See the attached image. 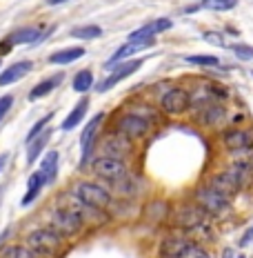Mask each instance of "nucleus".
Segmentation results:
<instances>
[{
	"label": "nucleus",
	"mask_w": 253,
	"mask_h": 258,
	"mask_svg": "<svg viewBox=\"0 0 253 258\" xmlns=\"http://www.w3.org/2000/svg\"><path fill=\"white\" fill-rule=\"evenodd\" d=\"M105 120V114H100L98 116H94L91 120L87 122V127L82 129V134H80V145H82V158H87L89 152H91V145H94L98 138H96V134H98V127H100V122Z\"/></svg>",
	"instance_id": "obj_13"
},
{
	"label": "nucleus",
	"mask_w": 253,
	"mask_h": 258,
	"mask_svg": "<svg viewBox=\"0 0 253 258\" xmlns=\"http://www.w3.org/2000/svg\"><path fill=\"white\" fill-rule=\"evenodd\" d=\"M62 80H64V74H53L51 78L40 80V83L29 91V100H40V98H45V96H49L58 85H62Z\"/></svg>",
	"instance_id": "obj_17"
},
{
	"label": "nucleus",
	"mask_w": 253,
	"mask_h": 258,
	"mask_svg": "<svg viewBox=\"0 0 253 258\" xmlns=\"http://www.w3.org/2000/svg\"><path fill=\"white\" fill-rule=\"evenodd\" d=\"M40 40V29L38 27H23V29L14 31L7 38L9 45H31V42Z\"/></svg>",
	"instance_id": "obj_21"
},
{
	"label": "nucleus",
	"mask_w": 253,
	"mask_h": 258,
	"mask_svg": "<svg viewBox=\"0 0 253 258\" xmlns=\"http://www.w3.org/2000/svg\"><path fill=\"white\" fill-rule=\"evenodd\" d=\"M174 27V23H171L169 18H158L153 20V23H147L144 27H140V29H136L131 36H129V40H144V38H153V36L162 34V31L171 29Z\"/></svg>",
	"instance_id": "obj_12"
},
{
	"label": "nucleus",
	"mask_w": 253,
	"mask_h": 258,
	"mask_svg": "<svg viewBox=\"0 0 253 258\" xmlns=\"http://www.w3.org/2000/svg\"><path fill=\"white\" fill-rule=\"evenodd\" d=\"M176 258H211V254L196 243H185L182 249L176 254Z\"/></svg>",
	"instance_id": "obj_27"
},
{
	"label": "nucleus",
	"mask_w": 253,
	"mask_h": 258,
	"mask_svg": "<svg viewBox=\"0 0 253 258\" xmlns=\"http://www.w3.org/2000/svg\"><path fill=\"white\" fill-rule=\"evenodd\" d=\"M69 3V0H47V5H51V7H56V5H64Z\"/></svg>",
	"instance_id": "obj_37"
},
{
	"label": "nucleus",
	"mask_w": 253,
	"mask_h": 258,
	"mask_svg": "<svg viewBox=\"0 0 253 258\" xmlns=\"http://www.w3.org/2000/svg\"><path fill=\"white\" fill-rule=\"evenodd\" d=\"M224 145L231 152H246L253 147V132L251 129H229L224 134Z\"/></svg>",
	"instance_id": "obj_10"
},
{
	"label": "nucleus",
	"mask_w": 253,
	"mask_h": 258,
	"mask_svg": "<svg viewBox=\"0 0 253 258\" xmlns=\"http://www.w3.org/2000/svg\"><path fill=\"white\" fill-rule=\"evenodd\" d=\"M149 132V120L147 118H142L140 114H125L118 120V134L120 136H125L127 141H140V138H144Z\"/></svg>",
	"instance_id": "obj_5"
},
{
	"label": "nucleus",
	"mask_w": 253,
	"mask_h": 258,
	"mask_svg": "<svg viewBox=\"0 0 253 258\" xmlns=\"http://www.w3.org/2000/svg\"><path fill=\"white\" fill-rule=\"evenodd\" d=\"M185 60L191 64H200V67H220V58L215 56H187Z\"/></svg>",
	"instance_id": "obj_31"
},
{
	"label": "nucleus",
	"mask_w": 253,
	"mask_h": 258,
	"mask_svg": "<svg viewBox=\"0 0 253 258\" xmlns=\"http://www.w3.org/2000/svg\"><path fill=\"white\" fill-rule=\"evenodd\" d=\"M87 109H89V98H80L76 107L71 109V114H69L67 118L62 120V132H71L73 127H78L80 125V120H82L85 116H87Z\"/></svg>",
	"instance_id": "obj_18"
},
{
	"label": "nucleus",
	"mask_w": 253,
	"mask_h": 258,
	"mask_svg": "<svg viewBox=\"0 0 253 258\" xmlns=\"http://www.w3.org/2000/svg\"><path fill=\"white\" fill-rule=\"evenodd\" d=\"M155 45V40L153 38H144V40H127L125 45L118 49L114 56H111V60H107L105 67L107 69H114L118 62H125V58H131L133 53H138V51H144V49H149V47H153Z\"/></svg>",
	"instance_id": "obj_9"
},
{
	"label": "nucleus",
	"mask_w": 253,
	"mask_h": 258,
	"mask_svg": "<svg viewBox=\"0 0 253 258\" xmlns=\"http://www.w3.org/2000/svg\"><path fill=\"white\" fill-rule=\"evenodd\" d=\"M47 182H45V178H42V174L40 171H34V174L29 176V180H27V194L23 196V207H27V205H31V203L36 201V198L40 196V191H42V187H45Z\"/></svg>",
	"instance_id": "obj_19"
},
{
	"label": "nucleus",
	"mask_w": 253,
	"mask_h": 258,
	"mask_svg": "<svg viewBox=\"0 0 253 258\" xmlns=\"http://www.w3.org/2000/svg\"><path fill=\"white\" fill-rule=\"evenodd\" d=\"M238 258H244V256H242V254H240V256H238Z\"/></svg>",
	"instance_id": "obj_38"
},
{
	"label": "nucleus",
	"mask_w": 253,
	"mask_h": 258,
	"mask_svg": "<svg viewBox=\"0 0 253 258\" xmlns=\"http://www.w3.org/2000/svg\"><path fill=\"white\" fill-rule=\"evenodd\" d=\"M31 69H34V62L31 60H18V62L9 64L5 72H0V87H7V85H14V83H18V80H23Z\"/></svg>",
	"instance_id": "obj_11"
},
{
	"label": "nucleus",
	"mask_w": 253,
	"mask_h": 258,
	"mask_svg": "<svg viewBox=\"0 0 253 258\" xmlns=\"http://www.w3.org/2000/svg\"><path fill=\"white\" fill-rule=\"evenodd\" d=\"M51 118H53V111H49V114H47L45 118H40V120H38V122H36V125H34V127H31V129H29V134H27V141H25V143L34 141V138H36V136H38V134H42V132H45V129H47V127H49Z\"/></svg>",
	"instance_id": "obj_30"
},
{
	"label": "nucleus",
	"mask_w": 253,
	"mask_h": 258,
	"mask_svg": "<svg viewBox=\"0 0 253 258\" xmlns=\"http://www.w3.org/2000/svg\"><path fill=\"white\" fill-rule=\"evenodd\" d=\"M7 160H9V154H0V171L7 167Z\"/></svg>",
	"instance_id": "obj_36"
},
{
	"label": "nucleus",
	"mask_w": 253,
	"mask_h": 258,
	"mask_svg": "<svg viewBox=\"0 0 253 258\" xmlns=\"http://www.w3.org/2000/svg\"><path fill=\"white\" fill-rule=\"evenodd\" d=\"M58 152H47L45 154V158H42V163H40V174H42V178H45L47 185H51L53 180H56V176H58Z\"/></svg>",
	"instance_id": "obj_20"
},
{
	"label": "nucleus",
	"mask_w": 253,
	"mask_h": 258,
	"mask_svg": "<svg viewBox=\"0 0 253 258\" xmlns=\"http://www.w3.org/2000/svg\"><path fill=\"white\" fill-rule=\"evenodd\" d=\"M69 34H71V38L94 40V38H98V36L102 34V29H100L98 25H80V27H73Z\"/></svg>",
	"instance_id": "obj_24"
},
{
	"label": "nucleus",
	"mask_w": 253,
	"mask_h": 258,
	"mask_svg": "<svg viewBox=\"0 0 253 258\" xmlns=\"http://www.w3.org/2000/svg\"><path fill=\"white\" fill-rule=\"evenodd\" d=\"M94 171L100 176V178H109V180H116V178H122L125 176V160L120 158H109V156H100V158L94 160Z\"/></svg>",
	"instance_id": "obj_8"
},
{
	"label": "nucleus",
	"mask_w": 253,
	"mask_h": 258,
	"mask_svg": "<svg viewBox=\"0 0 253 258\" xmlns=\"http://www.w3.org/2000/svg\"><path fill=\"white\" fill-rule=\"evenodd\" d=\"M189 91L182 89V87H171L169 91H164L162 100H160V105H162V111L164 114H171V116H180L187 111V107H189Z\"/></svg>",
	"instance_id": "obj_7"
},
{
	"label": "nucleus",
	"mask_w": 253,
	"mask_h": 258,
	"mask_svg": "<svg viewBox=\"0 0 253 258\" xmlns=\"http://www.w3.org/2000/svg\"><path fill=\"white\" fill-rule=\"evenodd\" d=\"M129 154V141L125 136L118 134L116 138H109V141L102 143V156H109V158H125Z\"/></svg>",
	"instance_id": "obj_15"
},
{
	"label": "nucleus",
	"mask_w": 253,
	"mask_h": 258,
	"mask_svg": "<svg viewBox=\"0 0 253 258\" xmlns=\"http://www.w3.org/2000/svg\"><path fill=\"white\" fill-rule=\"evenodd\" d=\"M82 56H85V47H69V49L53 51L49 56V62L51 64H71Z\"/></svg>",
	"instance_id": "obj_22"
},
{
	"label": "nucleus",
	"mask_w": 253,
	"mask_h": 258,
	"mask_svg": "<svg viewBox=\"0 0 253 258\" xmlns=\"http://www.w3.org/2000/svg\"><path fill=\"white\" fill-rule=\"evenodd\" d=\"M142 58H138V60H127V62H118L114 69H111V74L107 78H102L98 85H96V91L98 94H105V91H109L111 87H116L118 83H122L125 78H129L131 74H136L140 67H142Z\"/></svg>",
	"instance_id": "obj_4"
},
{
	"label": "nucleus",
	"mask_w": 253,
	"mask_h": 258,
	"mask_svg": "<svg viewBox=\"0 0 253 258\" xmlns=\"http://www.w3.org/2000/svg\"><path fill=\"white\" fill-rule=\"evenodd\" d=\"M49 225L60 236H73L82 229V216H78L69 207H58L49 214Z\"/></svg>",
	"instance_id": "obj_2"
},
{
	"label": "nucleus",
	"mask_w": 253,
	"mask_h": 258,
	"mask_svg": "<svg viewBox=\"0 0 253 258\" xmlns=\"http://www.w3.org/2000/svg\"><path fill=\"white\" fill-rule=\"evenodd\" d=\"M51 134H53V129H51V127H47L45 132L38 134V136L34 138V141L27 143V145H29V147H27V163H29V165H34V163H36V158H38V156L45 152V147H47V143H49Z\"/></svg>",
	"instance_id": "obj_16"
},
{
	"label": "nucleus",
	"mask_w": 253,
	"mask_h": 258,
	"mask_svg": "<svg viewBox=\"0 0 253 258\" xmlns=\"http://www.w3.org/2000/svg\"><path fill=\"white\" fill-rule=\"evenodd\" d=\"M238 5V0H202L204 9H211V12H229Z\"/></svg>",
	"instance_id": "obj_29"
},
{
	"label": "nucleus",
	"mask_w": 253,
	"mask_h": 258,
	"mask_svg": "<svg viewBox=\"0 0 253 258\" xmlns=\"http://www.w3.org/2000/svg\"><path fill=\"white\" fill-rule=\"evenodd\" d=\"M196 201L198 205H200V209L204 214H222L229 209V198L220 196L218 191H213L211 187H200V189L196 191Z\"/></svg>",
	"instance_id": "obj_6"
},
{
	"label": "nucleus",
	"mask_w": 253,
	"mask_h": 258,
	"mask_svg": "<svg viewBox=\"0 0 253 258\" xmlns=\"http://www.w3.org/2000/svg\"><path fill=\"white\" fill-rule=\"evenodd\" d=\"M73 194H76V198L80 203H85V205H89L94 209H105L111 203L109 191H107L105 187L96 185V182H89V180L76 182V185H73Z\"/></svg>",
	"instance_id": "obj_1"
},
{
	"label": "nucleus",
	"mask_w": 253,
	"mask_h": 258,
	"mask_svg": "<svg viewBox=\"0 0 253 258\" xmlns=\"http://www.w3.org/2000/svg\"><path fill=\"white\" fill-rule=\"evenodd\" d=\"M202 218H204V212H202V209H198V207H187V209H182V212L178 214V225H182V227L191 229V227H196V225H200Z\"/></svg>",
	"instance_id": "obj_23"
},
{
	"label": "nucleus",
	"mask_w": 253,
	"mask_h": 258,
	"mask_svg": "<svg viewBox=\"0 0 253 258\" xmlns=\"http://www.w3.org/2000/svg\"><path fill=\"white\" fill-rule=\"evenodd\" d=\"M209 187H211L213 191H218L220 196H224V198H231V196H235L240 189V185L235 182L231 176L224 171V174H215L211 180H209Z\"/></svg>",
	"instance_id": "obj_14"
},
{
	"label": "nucleus",
	"mask_w": 253,
	"mask_h": 258,
	"mask_svg": "<svg viewBox=\"0 0 253 258\" xmlns=\"http://www.w3.org/2000/svg\"><path fill=\"white\" fill-rule=\"evenodd\" d=\"M251 240H253V227H251V229H249V232H246V234H244V238H242V240H240V245H242V247H244V245H249V243H251Z\"/></svg>",
	"instance_id": "obj_35"
},
{
	"label": "nucleus",
	"mask_w": 253,
	"mask_h": 258,
	"mask_svg": "<svg viewBox=\"0 0 253 258\" xmlns=\"http://www.w3.org/2000/svg\"><path fill=\"white\" fill-rule=\"evenodd\" d=\"M204 40L211 42V45H215V47H224L222 34H215V31H207V34H204Z\"/></svg>",
	"instance_id": "obj_34"
},
{
	"label": "nucleus",
	"mask_w": 253,
	"mask_h": 258,
	"mask_svg": "<svg viewBox=\"0 0 253 258\" xmlns=\"http://www.w3.org/2000/svg\"><path fill=\"white\" fill-rule=\"evenodd\" d=\"M27 245H29L31 251H38V254H53V251L60 249L62 236L58 232H53L51 227L34 229V232L27 236Z\"/></svg>",
	"instance_id": "obj_3"
},
{
	"label": "nucleus",
	"mask_w": 253,
	"mask_h": 258,
	"mask_svg": "<svg viewBox=\"0 0 253 258\" xmlns=\"http://www.w3.org/2000/svg\"><path fill=\"white\" fill-rule=\"evenodd\" d=\"M71 87L80 91V94H85V91H89L91 87H94V74L89 72V69H82V72H78L76 76H73V83Z\"/></svg>",
	"instance_id": "obj_26"
},
{
	"label": "nucleus",
	"mask_w": 253,
	"mask_h": 258,
	"mask_svg": "<svg viewBox=\"0 0 253 258\" xmlns=\"http://www.w3.org/2000/svg\"><path fill=\"white\" fill-rule=\"evenodd\" d=\"M3 258H36V254L25 245H9L3 249Z\"/></svg>",
	"instance_id": "obj_28"
},
{
	"label": "nucleus",
	"mask_w": 253,
	"mask_h": 258,
	"mask_svg": "<svg viewBox=\"0 0 253 258\" xmlns=\"http://www.w3.org/2000/svg\"><path fill=\"white\" fill-rule=\"evenodd\" d=\"M233 53L240 58V60H253V47L251 45H244V42H238V45H233Z\"/></svg>",
	"instance_id": "obj_32"
},
{
	"label": "nucleus",
	"mask_w": 253,
	"mask_h": 258,
	"mask_svg": "<svg viewBox=\"0 0 253 258\" xmlns=\"http://www.w3.org/2000/svg\"><path fill=\"white\" fill-rule=\"evenodd\" d=\"M227 174L242 187L246 180L251 178V167H249V163H233V165H231V167L227 169Z\"/></svg>",
	"instance_id": "obj_25"
},
{
	"label": "nucleus",
	"mask_w": 253,
	"mask_h": 258,
	"mask_svg": "<svg viewBox=\"0 0 253 258\" xmlns=\"http://www.w3.org/2000/svg\"><path fill=\"white\" fill-rule=\"evenodd\" d=\"M14 107V96L7 94V96H0V122L5 120V116L9 114V109Z\"/></svg>",
	"instance_id": "obj_33"
}]
</instances>
